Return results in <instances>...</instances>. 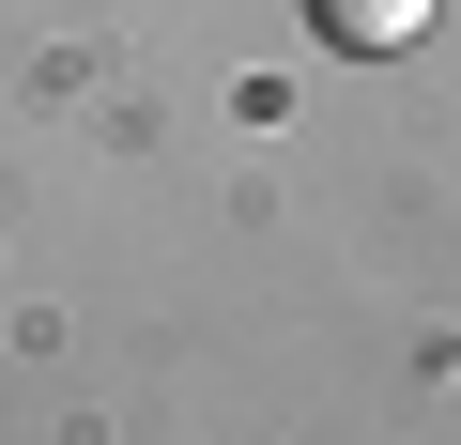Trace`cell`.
Segmentation results:
<instances>
[{
    "label": "cell",
    "instance_id": "1",
    "mask_svg": "<svg viewBox=\"0 0 461 445\" xmlns=\"http://www.w3.org/2000/svg\"><path fill=\"white\" fill-rule=\"evenodd\" d=\"M308 16H323L339 47H415V31H430V0H308Z\"/></svg>",
    "mask_w": 461,
    "mask_h": 445
}]
</instances>
